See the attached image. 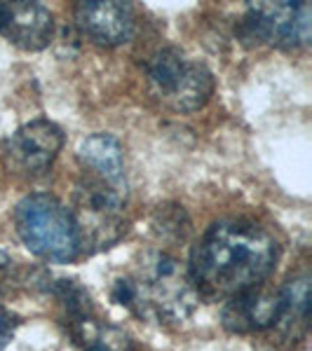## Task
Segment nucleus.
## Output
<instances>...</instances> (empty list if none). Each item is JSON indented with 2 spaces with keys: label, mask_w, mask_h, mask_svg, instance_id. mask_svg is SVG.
I'll return each mask as SVG.
<instances>
[{
  "label": "nucleus",
  "mask_w": 312,
  "mask_h": 351,
  "mask_svg": "<svg viewBox=\"0 0 312 351\" xmlns=\"http://www.w3.org/2000/svg\"><path fill=\"white\" fill-rule=\"evenodd\" d=\"M14 225L26 248L38 258L73 263L80 256L71 211L52 195H26L14 208Z\"/></svg>",
  "instance_id": "nucleus-4"
},
{
  "label": "nucleus",
  "mask_w": 312,
  "mask_h": 351,
  "mask_svg": "<svg viewBox=\"0 0 312 351\" xmlns=\"http://www.w3.org/2000/svg\"><path fill=\"white\" fill-rule=\"evenodd\" d=\"M277 260L280 246L268 230L252 220H221L192 248L188 271L197 295L230 300L265 284Z\"/></svg>",
  "instance_id": "nucleus-1"
},
{
  "label": "nucleus",
  "mask_w": 312,
  "mask_h": 351,
  "mask_svg": "<svg viewBox=\"0 0 312 351\" xmlns=\"http://www.w3.org/2000/svg\"><path fill=\"white\" fill-rule=\"evenodd\" d=\"M310 3H249L240 24L237 38L245 45H270V47L293 49L310 43L312 26Z\"/></svg>",
  "instance_id": "nucleus-6"
},
{
  "label": "nucleus",
  "mask_w": 312,
  "mask_h": 351,
  "mask_svg": "<svg viewBox=\"0 0 312 351\" xmlns=\"http://www.w3.org/2000/svg\"><path fill=\"white\" fill-rule=\"evenodd\" d=\"M78 160H80L85 173L101 178L118 188H127L124 180V155L122 145L111 134H92L82 138L78 145Z\"/></svg>",
  "instance_id": "nucleus-11"
},
{
  "label": "nucleus",
  "mask_w": 312,
  "mask_h": 351,
  "mask_svg": "<svg viewBox=\"0 0 312 351\" xmlns=\"http://www.w3.org/2000/svg\"><path fill=\"white\" fill-rule=\"evenodd\" d=\"M21 274L16 267L14 258L8 256L5 251H0V298H8L10 293H14V288L21 284Z\"/></svg>",
  "instance_id": "nucleus-14"
},
{
  "label": "nucleus",
  "mask_w": 312,
  "mask_h": 351,
  "mask_svg": "<svg viewBox=\"0 0 312 351\" xmlns=\"http://www.w3.org/2000/svg\"><path fill=\"white\" fill-rule=\"evenodd\" d=\"M134 8L120 0H85L76 8V24L89 40L115 47L132 38L136 26Z\"/></svg>",
  "instance_id": "nucleus-9"
},
{
  "label": "nucleus",
  "mask_w": 312,
  "mask_h": 351,
  "mask_svg": "<svg viewBox=\"0 0 312 351\" xmlns=\"http://www.w3.org/2000/svg\"><path fill=\"white\" fill-rule=\"evenodd\" d=\"M146 82L162 106L177 112L204 108L216 87L214 73L177 47L157 49L151 56L146 64Z\"/></svg>",
  "instance_id": "nucleus-5"
},
{
  "label": "nucleus",
  "mask_w": 312,
  "mask_h": 351,
  "mask_svg": "<svg viewBox=\"0 0 312 351\" xmlns=\"http://www.w3.org/2000/svg\"><path fill=\"white\" fill-rule=\"evenodd\" d=\"M113 300L141 319L160 324H181L197 309L200 295L190 271L174 256L151 251L141 258L132 274L113 284Z\"/></svg>",
  "instance_id": "nucleus-2"
},
{
  "label": "nucleus",
  "mask_w": 312,
  "mask_h": 351,
  "mask_svg": "<svg viewBox=\"0 0 312 351\" xmlns=\"http://www.w3.org/2000/svg\"><path fill=\"white\" fill-rule=\"evenodd\" d=\"M127 188H118L94 176H82L73 192L71 218L82 253H101L115 246L127 232L124 218Z\"/></svg>",
  "instance_id": "nucleus-3"
},
{
  "label": "nucleus",
  "mask_w": 312,
  "mask_h": 351,
  "mask_svg": "<svg viewBox=\"0 0 312 351\" xmlns=\"http://www.w3.org/2000/svg\"><path fill=\"white\" fill-rule=\"evenodd\" d=\"M76 342L85 351H136L132 337L120 328L101 321L94 311L68 319Z\"/></svg>",
  "instance_id": "nucleus-13"
},
{
  "label": "nucleus",
  "mask_w": 312,
  "mask_h": 351,
  "mask_svg": "<svg viewBox=\"0 0 312 351\" xmlns=\"http://www.w3.org/2000/svg\"><path fill=\"white\" fill-rule=\"evenodd\" d=\"M14 328H16V316L5 307H0V351H5V347L12 342Z\"/></svg>",
  "instance_id": "nucleus-15"
},
{
  "label": "nucleus",
  "mask_w": 312,
  "mask_h": 351,
  "mask_svg": "<svg viewBox=\"0 0 312 351\" xmlns=\"http://www.w3.org/2000/svg\"><path fill=\"white\" fill-rule=\"evenodd\" d=\"M0 33L16 47L38 52L52 43V12L45 5L31 3V0L0 3Z\"/></svg>",
  "instance_id": "nucleus-10"
},
{
  "label": "nucleus",
  "mask_w": 312,
  "mask_h": 351,
  "mask_svg": "<svg viewBox=\"0 0 312 351\" xmlns=\"http://www.w3.org/2000/svg\"><path fill=\"white\" fill-rule=\"evenodd\" d=\"M285 304V288L260 284L252 291L225 300L223 307V326L230 332H263L275 326L277 316Z\"/></svg>",
  "instance_id": "nucleus-8"
},
{
  "label": "nucleus",
  "mask_w": 312,
  "mask_h": 351,
  "mask_svg": "<svg viewBox=\"0 0 312 351\" xmlns=\"http://www.w3.org/2000/svg\"><path fill=\"white\" fill-rule=\"evenodd\" d=\"M308 302H310V279L308 274L293 276L285 286V304L277 316L275 326L270 328L277 332V342H285L289 347L303 339L308 330Z\"/></svg>",
  "instance_id": "nucleus-12"
},
{
  "label": "nucleus",
  "mask_w": 312,
  "mask_h": 351,
  "mask_svg": "<svg viewBox=\"0 0 312 351\" xmlns=\"http://www.w3.org/2000/svg\"><path fill=\"white\" fill-rule=\"evenodd\" d=\"M61 148H64V132L59 124L49 120H33L21 124L14 134L3 141L0 157L12 173L38 176L52 167Z\"/></svg>",
  "instance_id": "nucleus-7"
}]
</instances>
